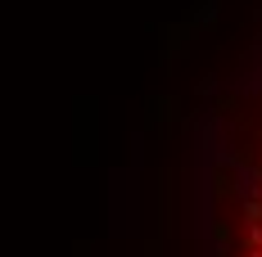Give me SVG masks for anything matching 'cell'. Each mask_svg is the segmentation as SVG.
Here are the masks:
<instances>
[{
	"mask_svg": "<svg viewBox=\"0 0 262 257\" xmlns=\"http://www.w3.org/2000/svg\"><path fill=\"white\" fill-rule=\"evenodd\" d=\"M244 221H249V226H262V203H258V199L244 203Z\"/></svg>",
	"mask_w": 262,
	"mask_h": 257,
	"instance_id": "obj_1",
	"label": "cell"
},
{
	"mask_svg": "<svg viewBox=\"0 0 262 257\" xmlns=\"http://www.w3.org/2000/svg\"><path fill=\"white\" fill-rule=\"evenodd\" d=\"M249 248H262V226H249Z\"/></svg>",
	"mask_w": 262,
	"mask_h": 257,
	"instance_id": "obj_2",
	"label": "cell"
},
{
	"mask_svg": "<svg viewBox=\"0 0 262 257\" xmlns=\"http://www.w3.org/2000/svg\"><path fill=\"white\" fill-rule=\"evenodd\" d=\"M244 257H262V248H249V253H244Z\"/></svg>",
	"mask_w": 262,
	"mask_h": 257,
	"instance_id": "obj_3",
	"label": "cell"
}]
</instances>
